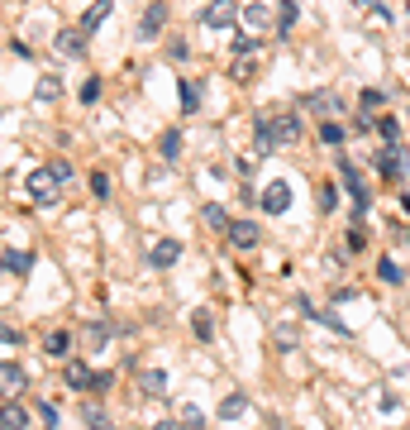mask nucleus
I'll use <instances>...</instances> for the list:
<instances>
[{"label":"nucleus","instance_id":"6ab92c4d","mask_svg":"<svg viewBox=\"0 0 410 430\" xmlns=\"http://www.w3.org/2000/svg\"><path fill=\"white\" fill-rule=\"evenodd\" d=\"M177 91H182V111H186V115H196V111H201V86H196L191 77H182V81H177Z\"/></svg>","mask_w":410,"mask_h":430},{"label":"nucleus","instance_id":"f03ea898","mask_svg":"<svg viewBox=\"0 0 410 430\" xmlns=\"http://www.w3.org/2000/svg\"><path fill=\"white\" fill-rule=\"evenodd\" d=\"M258 201H263V210H268V215H286V210H291V182L272 177L268 187L258 191Z\"/></svg>","mask_w":410,"mask_h":430},{"label":"nucleus","instance_id":"c756f323","mask_svg":"<svg viewBox=\"0 0 410 430\" xmlns=\"http://www.w3.org/2000/svg\"><path fill=\"white\" fill-rule=\"evenodd\" d=\"M320 143L339 148V143H344V125H334V120H320Z\"/></svg>","mask_w":410,"mask_h":430},{"label":"nucleus","instance_id":"f3484780","mask_svg":"<svg viewBox=\"0 0 410 430\" xmlns=\"http://www.w3.org/2000/svg\"><path fill=\"white\" fill-rule=\"evenodd\" d=\"M158 153H162V163H177V158H182V129H162Z\"/></svg>","mask_w":410,"mask_h":430},{"label":"nucleus","instance_id":"4468645a","mask_svg":"<svg viewBox=\"0 0 410 430\" xmlns=\"http://www.w3.org/2000/svg\"><path fill=\"white\" fill-rule=\"evenodd\" d=\"M139 392L162 397V392H167V373H162V368H143V373H139Z\"/></svg>","mask_w":410,"mask_h":430},{"label":"nucleus","instance_id":"ddd939ff","mask_svg":"<svg viewBox=\"0 0 410 430\" xmlns=\"http://www.w3.org/2000/svg\"><path fill=\"white\" fill-rule=\"evenodd\" d=\"M63 378H67V387H72V392H91V387H95V373L81 364V359H77V364H67Z\"/></svg>","mask_w":410,"mask_h":430},{"label":"nucleus","instance_id":"09e8293b","mask_svg":"<svg viewBox=\"0 0 410 430\" xmlns=\"http://www.w3.org/2000/svg\"><path fill=\"white\" fill-rule=\"evenodd\" d=\"M358 5H372V0H358Z\"/></svg>","mask_w":410,"mask_h":430},{"label":"nucleus","instance_id":"e433bc0d","mask_svg":"<svg viewBox=\"0 0 410 430\" xmlns=\"http://www.w3.org/2000/svg\"><path fill=\"white\" fill-rule=\"evenodd\" d=\"M334 206H339V187H334V182H325V187H320V210L330 215Z\"/></svg>","mask_w":410,"mask_h":430},{"label":"nucleus","instance_id":"9b49d317","mask_svg":"<svg viewBox=\"0 0 410 430\" xmlns=\"http://www.w3.org/2000/svg\"><path fill=\"white\" fill-rule=\"evenodd\" d=\"M0 430H29V411L19 401H0Z\"/></svg>","mask_w":410,"mask_h":430},{"label":"nucleus","instance_id":"9d476101","mask_svg":"<svg viewBox=\"0 0 410 430\" xmlns=\"http://www.w3.org/2000/svg\"><path fill=\"white\" fill-rule=\"evenodd\" d=\"M110 10H115V0H95L91 10L81 15V39H91V34L100 29V24H105V15H110Z\"/></svg>","mask_w":410,"mask_h":430},{"label":"nucleus","instance_id":"f257e3e1","mask_svg":"<svg viewBox=\"0 0 410 430\" xmlns=\"http://www.w3.org/2000/svg\"><path fill=\"white\" fill-rule=\"evenodd\" d=\"M253 129H258V153H272V148H291V143H300V134H305V125H300V115H296V111L258 115V120H253Z\"/></svg>","mask_w":410,"mask_h":430},{"label":"nucleus","instance_id":"20e7f679","mask_svg":"<svg viewBox=\"0 0 410 430\" xmlns=\"http://www.w3.org/2000/svg\"><path fill=\"white\" fill-rule=\"evenodd\" d=\"M339 173H344V182H348V196H353V206H358V220L367 215V206H372V191L363 187V177H358V168L348 158H339Z\"/></svg>","mask_w":410,"mask_h":430},{"label":"nucleus","instance_id":"393cba45","mask_svg":"<svg viewBox=\"0 0 410 430\" xmlns=\"http://www.w3.org/2000/svg\"><path fill=\"white\" fill-rule=\"evenodd\" d=\"M191 334H196L201 344H210V334H215V320H210V311H196V316H191Z\"/></svg>","mask_w":410,"mask_h":430},{"label":"nucleus","instance_id":"bb28decb","mask_svg":"<svg viewBox=\"0 0 410 430\" xmlns=\"http://www.w3.org/2000/svg\"><path fill=\"white\" fill-rule=\"evenodd\" d=\"M382 106H387V91H382V86H367V91L358 96V111H367V115L382 111Z\"/></svg>","mask_w":410,"mask_h":430},{"label":"nucleus","instance_id":"6e6552de","mask_svg":"<svg viewBox=\"0 0 410 430\" xmlns=\"http://www.w3.org/2000/svg\"><path fill=\"white\" fill-rule=\"evenodd\" d=\"M229 239H234V249H258V244H263V230L253 220H234L229 225Z\"/></svg>","mask_w":410,"mask_h":430},{"label":"nucleus","instance_id":"4be33fe9","mask_svg":"<svg viewBox=\"0 0 410 430\" xmlns=\"http://www.w3.org/2000/svg\"><path fill=\"white\" fill-rule=\"evenodd\" d=\"M201 220L210 225V230H224V235H229V210L215 206V201H210V206H201Z\"/></svg>","mask_w":410,"mask_h":430},{"label":"nucleus","instance_id":"f8f14e48","mask_svg":"<svg viewBox=\"0 0 410 430\" xmlns=\"http://www.w3.org/2000/svg\"><path fill=\"white\" fill-rule=\"evenodd\" d=\"M339 106H344V101H339L334 91H310V96H305V111H310V115H320V120H325V115H334Z\"/></svg>","mask_w":410,"mask_h":430},{"label":"nucleus","instance_id":"79ce46f5","mask_svg":"<svg viewBox=\"0 0 410 430\" xmlns=\"http://www.w3.org/2000/svg\"><path fill=\"white\" fill-rule=\"evenodd\" d=\"M353 129H363V134H367V129H377V115L358 111V115H353Z\"/></svg>","mask_w":410,"mask_h":430},{"label":"nucleus","instance_id":"c03bdc74","mask_svg":"<svg viewBox=\"0 0 410 430\" xmlns=\"http://www.w3.org/2000/svg\"><path fill=\"white\" fill-rule=\"evenodd\" d=\"M234 81H253V63H248V58H238V63H234Z\"/></svg>","mask_w":410,"mask_h":430},{"label":"nucleus","instance_id":"412c9836","mask_svg":"<svg viewBox=\"0 0 410 430\" xmlns=\"http://www.w3.org/2000/svg\"><path fill=\"white\" fill-rule=\"evenodd\" d=\"M43 349L53 354V359H67V354H72V334H67V330H53L43 339Z\"/></svg>","mask_w":410,"mask_h":430},{"label":"nucleus","instance_id":"aec40b11","mask_svg":"<svg viewBox=\"0 0 410 430\" xmlns=\"http://www.w3.org/2000/svg\"><path fill=\"white\" fill-rule=\"evenodd\" d=\"M29 191H33V201H53V173L38 168V173L29 177Z\"/></svg>","mask_w":410,"mask_h":430},{"label":"nucleus","instance_id":"39448f33","mask_svg":"<svg viewBox=\"0 0 410 430\" xmlns=\"http://www.w3.org/2000/svg\"><path fill=\"white\" fill-rule=\"evenodd\" d=\"M377 173L387 177V182H401V173H406V143H387V148H382Z\"/></svg>","mask_w":410,"mask_h":430},{"label":"nucleus","instance_id":"3c124183","mask_svg":"<svg viewBox=\"0 0 410 430\" xmlns=\"http://www.w3.org/2000/svg\"><path fill=\"white\" fill-rule=\"evenodd\" d=\"M406 10H410V5H406Z\"/></svg>","mask_w":410,"mask_h":430},{"label":"nucleus","instance_id":"7ed1b4c3","mask_svg":"<svg viewBox=\"0 0 410 430\" xmlns=\"http://www.w3.org/2000/svg\"><path fill=\"white\" fill-rule=\"evenodd\" d=\"M234 19H238V5L234 0H210L201 10V24L205 29H234Z\"/></svg>","mask_w":410,"mask_h":430},{"label":"nucleus","instance_id":"58836bf2","mask_svg":"<svg viewBox=\"0 0 410 430\" xmlns=\"http://www.w3.org/2000/svg\"><path fill=\"white\" fill-rule=\"evenodd\" d=\"M348 249H353V254L367 249V230H363V225H353V230H348Z\"/></svg>","mask_w":410,"mask_h":430},{"label":"nucleus","instance_id":"4c0bfd02","mask_svg":"<svg viewBox=\"0 0 410 430\" xmlns=\"http://www.w3.org/2000/svg\"><path fill=\"white\" fill-rule=\"evenodd\" d=\"M33 416H38V426H43V430L58 426V406H53V401H38V411H33Z\"/></svg>","mask_w":410,"mask_h":430},{"label":"nucleus","instance_id":"dca6fc26","mask_svg":"<svg viewBox=\"0 0 410 430\" xmlns=\"http://www.w3.org/2000/svg\"><path fill=\"white\" fill-rule=\"evenodd\" d=\"M58 53H63V58H81V53H86L81 29H63V34H58Z\"/></svg>","mask_w":410,"mask_h":430},{"label":"nucleus","instance_id":"b1692460","mask_svg":"<svg viewBox=\"0 0 410 430\" xmlns=\"http://www.w3.org/2000/svg\"><path fill=\"white\" fill-rule=\"evenodd\" d=\"M296 15H300L296 0H282V5H277V34H291V29H296Z\"/></svg>","mask_w":410,"mask_h":430},{"label":"nucleus","instance_id":"1a4fd4ad","mask_svg":"<svg viewBox=\"0 0 410 430\" xmlns=\"http://www.w3.org/2000/svg\"><path fill=\"white\" fill-rule=\"evenodd\" d=\"M177 258H182V239H158L148 249V263H158V268H172Z\"/></svg>","mask_w":410,"mask_h":430},{"label":"nucleus","instance_id":"a19ab883","mask_svg":"<svg viewBox=\"0 0 410 430\" xmlns=\"http://www.w3.org/2000/svg\"><path fill=\"white\" fill-rule=\"evenodd\" d=\"M95 96H100V77H86V86H81V101H86V106H91Z\"/></svg>","mask_w":410,"mask_h":430},{"label":"nucleus","instance_id":"a211bd4d","mask_svg":"<svg viewBox=\"0 0 410 430\" xmlns=\"http://www.w3.org/2000/svg\"><path fill=\"white\" fill-rule=\"evenodd\" d=\"M220 416L224 421H243V416H248V397H243V392H229V397L220 401Z\"/></svg>","mask_w":410,"mask_h":430},{"label":"nucleus","instance_id":"2eb2a0df","mask_svg":"<svg viewBox=\"0 0 410 430\" xmlns=\"http://www.w3.org/2000/svg\"><path fill=\"white\" fill-rule=\"evenodd\" d=\"M238 15H243V24H253V29H268V24H272V5L253 0V5H243Z\"/></svg>","mask_w":410,"mask_h":430},{"label":"nucleus","instance_id":"5701e85b","mask_svg":"<svg viewBox=\"0 0 410 430\" xmlns=\"http://www.w3.org/2000/svg\"><path fill=\"white\" fill-rule=\"evenodd\" d=\"M0 263H5V268L15 272V277H29V268H33V254H19V249H10V254L0 258Z\"/></svg>","mask_w":410,"mask_h":430},{"label":"nucleus","instance_id":"2f4dec72","mask_svg":"<svg viewBox=\"0 0 410 430\" xmlns=\"http://www.w3.org/2000/svg\"><path fill=\"white\" fill-rule=\"evenodd\" d=\"M300 344V334H296V325H277V349L282 354H291Z\"/></svg>","mask_w":410,"mask_h":430},{"label":"nucleus","instance_id":"cd10ccee","mask_svg":"<svg viewBox=\"0 0 410 430\" xmlns=\"http://www.w3.org/2000/svg\"><path fill=\"white\" fill-rule=\"evenodd\" d=\"M377 277H382V282H406V268H401V263H391V258H382V263H377Z\"/></svg>","mask_w":410,"mask_h":430},{"label":"nucleus","instance_id":"c85d7f7f","mask_svg":"<svg viewBox=\"0 0 410 430\" xmlns=\"http://www.w3.org/2000/svg\"><path fill=\"white\" fill-rule=\"evenodd\" d=\"M258 48H263V39H258V34H238V39H234V58H253Z\"/></svg>","mask_w":410,"mask_h":430},{"label":"nucleus","instance_id":"de8ad7c7","mask_svg":"<svg viewBox=\"0 0 410 430\" xmlns=\"http://www.w3.org/2000/svg\"><path fill=\"white\" fill-rule=\"evenodd\" d=\"M153 430H182V421H158Z\"/></svg>","mask_w":410,"mask_h":430},{"label":"nucleus","instance_id":"49530a36","mask_svg":"<svg viewBox=\"0 0 410 430\" xmlns=\"http://www.w3.org/2000/svg\"><path fill=\"white\" fill-rule=\"evenodd\" d=\"M115 387V373H95V392H110Z\"/></svg>","mask_w":410,"mask_h":430},{"label":"nucleus","instance_id":"0eeeda50","mask_svg":"<svg viewBox=\"0 0 410 430\" xmlns=\"http://www.w3.org/2000/svg\"><path fill=\"white\" fill-rule=\"evenodd\" d=\"M24 382L29 378H24V368L19 364H0V397L5 401H15L19 392H24Z\"/></svg>","mask_w":410,"mask_h":430},{"label":"nucleus","instance_id":"37998d69","mask_svg":"<svg viewBox=\"0 0 410 430\" xmlns=\"http://www.w3.org/2000/svg\"><path fill=\"white\" fill-rule=\"evenodd\" d=\"M0 344H24V334H19L15 325H0Z\"/></svg>","mask_w":410,"mask_h":430},{"label":"nucleus","instance_id":"a878e982","mask_svg":"<svg viewBox=\"0 0 410 430\" xmlns=\"http://www.w3.org/2000/svg\"><path fill=\"white\" fill-rule=\"evenodd\" d=\"M81 339H86V349H105L110 344V325H86Z\"/></svg>","mask_w":410,"mask_h":430},{"label":"nucleus","instance_id":"423d86ee","mask_svg":"<svg viewBox=\"0 0 410 430\" xmlns=\"http://www.w3.org/2000/svg\"><path fill=\"white\" fill-rule=\"evenodd\" d=\"M162 24H167V5L153 0V5L143 10V19H139V39H143V43H153V39L162 34Z\"/></svg>","mask_w":410,"mask_h":430},{"label":"nucleus","instance_id":"c9c22d12","mask_svg":"<svg viewBox=\"0 0 410 430\" xmlns=\"http://www.w3.org/2000/svg\"><path fill=\"white\" fill-rule=\"evenodd\" d=\"M91 196L95 201H110V177L105 173H91Z\"/></svg>","mask_w":410,"mask_h":430},{"label":"nucleus","instance_id":"473e14b6","mask_svg":"<svg viewBox=\"0 0 410 430\" xmlns=\"http://www.w3.org/2000/svg\"><path fill=\"white\" fill-rule=\"evenodd\" d=\"M182 430H205V411L201 406H182Z\"/></svg>","mask_w":410,"mask_h":430},{"label":"nucleus","instance_id":"f704fd0d","mask_svg":"<svg viewBox=\"0 0 410 430\" xmlns=\"http://www.w3.org/2000/svg\"><path fill=\"white\" fill-rule=\"evenodd\" d=\"M377 134H382V143H401V139H396V134H401V125H396L391 115H382V120H377Z\"/></svg>","mask_w":410,"mask_h":430},{"label":"nucleus","instance_id":"7c9ffc66","mask_svg":"<svg viewBox=\"0 0 410 430\" xmlns=\"http://www.w3.org/2000/svg\"><path fill=\"white\" fill-rule=\"evenodd\" d=\"M81 416H86V426L91 430H115V421L100 411V406H81Z\"/></svg>","mask_w":410,"mask_h":430},{"label":"nucleus","instance_id":"8fccbe9b","mask_svg":"<svg viewBox=\"0 0 410 430\" xmlns=\"http://www.w3.org/2000/svg\"><path fill=\"white\" fill-rule=\"evenodd\" d=\"M406 239H410V230H406Z\"/></svg>","mask_w":410,"mask_h":430},{"label":"nucleus","instance_id":"72a5a7b5","mask_svg":"<svg viewBox=\"0 0 410 430\" xmlns=\"http://www.w3.org/2000/svg\"><path fill=\"white\" fill-rule=\"evenodd\" d=\"M63 96V81L58 77H38V101H58Z\"/></svg>","mask_w":410,"mask_h":430},{"label":"nucleus","instance_id":"a18cd8bd","mask_svg":"<svg viewBox=\"0 0 410 430\" xmlns=\"http://www.w3.org/2000/svg\"><path fill=\"white\" fill-rule=\"evenodd\" d=\"M167 53H172V58H177V63H182V58H186V53H191V48H186V39H172V43H167Z\"/></svg>","mask_w":410,"mask_h":430},{"label":"nucleus","instance_id":"ea45409f","mask_svg":"<svg viewBox=\"0 0 410 430\" xmlns=\"http://www.w3.org/2000/svg\"><path fill=\"white\" fill-rule=\"evenodd\" d=\"M48 173H53V182H72V163H48Z\"/></svg>","mask_w":410,"mask_h":430}]
</instances>
